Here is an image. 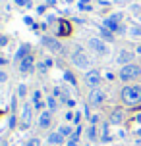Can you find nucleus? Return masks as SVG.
Here are the masks:
<instances>
[{
	"mask_svg": "<svg viewBox=\"0 0 141 146\" xmlns=\"http://www.w3.org/2000/svg\"><path fill=\"white\" fill-rule=\"evenodd\" d=\"M43 44H46V46H48V48H50V50H62V44H58L56 42V40H54V38H43Z\"/></svg>",
	"mask_w": 141,
	"mask_h": 146,
	"instance_id": "13",
	"label": "nucleus"
},
{
	"mask_svg": "<svg viewBox=\"0 0 141 146\" xmlns=\"http://www.w3.org/2000/svg\"><path fill=\"white\" fill-rule=\"evenodd\" d=\"M8 42V38H6V36H2V35H0V44H6Z\"/></svg>",
	"mask_w": 141,
	"mask_h": 146,
	"instance_id": "30",
	"label": "nucleus"
},
{
	"mask_svg": "<svg viewBox=\"0 0 141 146\" xmlns=\"http://www.w3.org/2000/svg\"><path fill=\"white\" fill-rule=\"evenodd\" d=\"M122 102L126 106H137L141 104V85H126L122 88Z\"/></svg>",
	"mask_w": 141,
	"mask_h": 146,
	"instance_id": "1",
	"label": "nucleus"
},
{
	"mask_svg": "<svg viewBox=\"0 0 141 146\" xmlns=\"http://www.w3.org/2000/svg\"><path fill=\"white\" fill-rule=\"evenodd\" d=\"M4 81H6V73L0 71V83H4Z\"/></svg>",
	"mask_w": 141,
	"mask_h": 146,
	"instance_id": "29",
	"label": "nucleus"
},
{
	"mask_svg": "<svg viewBox=\"0 0 141 146\" xmlns=\"http://www.w3.org/2000/svg\"><path fill=\"white\" fill-rule=\"evenodd\" d=\"M64 75H66V81H70L72 85H75V77H74V75H72V73H70V71H66V73H64Z\"/></svg>",
	"mask_w": 141,
	"mask_h": 146,
	"instance_id": "25",
	"label": "nucleus"
},
{
	"mask_svg": "<svg viewBox=\"0 0 141 146\" xmlns=\"http://www.w3.org/2000/svg\"><path fill=\"white\" fill-rule=\"evenodd\" d=\"M17 94H19V96H23V94H25V87H23V85H21L19 88H17Z\"/></svg>",
	"mask_w": 141,
	"mask_h": 146,
	"instance_id": "28",
	"label": "nucleus"
},
{
	"mask_svg": "<svg viewBox=\"0 0 141 146\" xmlns=\"http://www.w3.org/2000/svg\"><path fill=\"white\" fill-rule=\"evenodd\" d=\"M85 81H87V85L93 88H97V85L101 83V73L97 71V69H91L87 75H85Z\"/></svg>",
	"mask_w": 141,
	"mask_h": 146,
	"instance_id": "8",
	"label": "nucleus"
},
{
	"mask_svg": "<svg viewBox=\"0 0 141 146\" xmlns=\"http://www.w3.org/2000/svg\"><path fill=\"white\" fill-rule=\"evenodd\" d=\"M15 4H19V6H27V8H31V0H15Z\"/></svg>",
	"mask_w": 141,
	"mask_h": 146,
	"instance_id": "26",
	"label": "nucleus"
},
{
	"mask_svg": "<svg viewBox=\"0 0 141 146\" xmlns=\"http://www.w3.org/2000/svg\"><path fill=\"white\" fill-rule=\"evenodd\" d=\"M19 69H21V73H33V69H35V60H33V56H25L21 60V64H19Z\"/></svg>",
	"mask_w": 141,
	"mask_h": 146,
	"instance_id": "7",
	"label": "nucleus"
},
{
	"mask_svg": "<svg viewBox=\"0 0 141 146\" xmlns=\"http://www.w3.org/2000/svg\"><path fill=\"white\" fill-rule=\"evenodd\" d=\"M104 98H106L104 90H101V88H93L91 94H89V104L91 106H101V104L104 102Z\"/></svg>",
	"mask_w": 141,
	"mask_h": 146,
	"instance_id": "4",
	"label": "nucleus"
},
{
	"mask_svg": "<svg viewBox=\"0 0 141 146\" xmlns=\"http://www.w3.org/2000/svg\"><path fill=\"white\" fill-rule=\"evenodd\" d=\"M46 104H48V108H50V110H56V108H58V102H56V98H54V96H50Z\"/></svg>",
	"mask_w": 141,
	"mask_h": 146,
	"instance_id": "20",
	"label": "nucleus"
},
{
	"mask_svg": "<svg viewBox=\"0 0 141 146\" xmlns=\"http://www.w3.org/2000/svg\"><path fill=\"white\" fill-rule=\"evenodd\" d=\"M110 17H112V19H116V21H122V14H114V15H110Z\"/></svg>",
	"mask_w": 141,
	"mask_h": 146,
	"instance_id": "27",
	"label": "nucleus"
},
{
	"mask_svg": "<svg viewBox=\"0 0 141 146\" xmlns=\"http://www.w3.org/2000/svg\"><path fill=\"white\" fill-rule=\"evenodd\" d=\"M68 2H72V0H68Z\"/></svg>",
	"mask_w": 141,
	"mask_h": 146,
	"instance_id": "35",
	"label": "nucleus"
},
{
	"mask_svg": "<svg viewBox=\"0 0 141 146\" xmlns=\"http://www.w3.org/2000/svg\"><path fill=\"white\" fill-rule=\"evenodd\" d=\"M62 140H64V137L60 133H52L50 137H48V142L50 144H62Z\"/></svg>",
	"mask_w": 141,
	"mask_h": 146,
	"instance_id": "16",
	"label": "nucleus"
},
{
	"mask_svg": "<svg viewBox=\"0 0 141 146\" xmlns=\"http://www.w3.org/2000/svg\"><path fill=\"white\" fill-rule=\"evenodd\" d=\"M137 52H141V46H139V48H137Z\"/></svg>",
	"mask_w": 141,
	"mask_h": 146,
	"instance_id": "34",
	"label": "nucleus"
},
{
	"mask_svg": "<svg viewBox=\"0 0 141 146\" xmlns=\"http://www.w3.org/2000/svg\"><path fill=\"white\" fill-rule=\"evenodd\" d=\"M130 35L132 36H141V27H132V29H130Z\"/></svg>",
	"mask_w": 141,
	"mask_h": 146,
	"instance_id": "21",
	"label": "nucleus"
},
{
	"mask_svg": "<svg viewBox=\"0 0 141 146\" xmlns=\"http://www.w3.org/2000/svg\"><path fill=\"white\" fill-rule=\"evenodd\" d=\"M79 8H81V10H91L89 0H79Z\"/></svg>",
	"mask_w": 141,
	"mask_h": 146,
	"instance_id": "22",
	"label": "nucleus"
},
{
	"mask_svg": "<svg viewBox=\"0 0 141 146\" xmlns=\"http://www.w3.org/2000/svg\"><path fill=\"white\" fill-rule=\"evenodd\" d=\"M25 56H29V44H23L21 48L17 50V54H15V60H23Z\"/></svg>",
	"mask_w": 141,
	"mask_h": 146,
	"instance_id": "15",
	"label": "nucleus"
},
{
	"mask_svg": "<svg viewBox=\"0 0 141 146\" xmlns=\"http://www.w3.org/2000/svg\"><path fill=\"white\" fill-rule=\"evenodd\" d=\"M70 31H72V25H70L66 19H60V21H58V35L68 36V35H70Z\"/></svg>",
	"mask_w": 141,
	"mask_h": 146,
	"instance_id": "11",
	"label": "nucleus"
},
{
	"mask_svg": "<svg viewBox=\"0 0 141 146\" xmlns=\"http://www.w3.org/2000/svg\"><path fill=\"white\" fill-rule=\"evenodd\" d=\"M103 27L108 29V31H112V33H124V27H122L116 19H112V17H106V19H104Z\"/></svg>",
	"mask_w": 141,
	"mask_h": 146,
	"instance_id": "6",
	"label": "nucleus"
},
{
	"mask_svg": "<svg viewBox=\"0 0 141 146\" xmlns=\"http://www.w3.org/2000/svg\"><path fill=\"white\" fill-rule=\"evenodd\" d=\"M6 64V58H0V66H4Z\"/></svg>",
	"mask_w": 141,
	"mask_h": 146,
	"instance_id": "32",
	"label": "nucleus"
},
{
	"mask_svg": "<svg viewBox=\"0 0 141 146\" xmlns=\"http://www.w3.org/2000/svg\"><path fill=\"white\" fill-rule=\"evenodd\" d=\"M137 137H141V129H139V131H137Z\"/></svg>",
	"mask_w": 141,
	"mask_h": 146,
	"instance_id": "33",
	"label": "nucleus"
},
{
	"mask_svg": "<svg viewBox=\"0 0 141 146\" xmlns=\"http://www.w3.org/2000/svg\"><path fill=\"white\" fill-rule=\"evenodd\" d=\"M89 48L95 50L97 54H101V56L108 54V48H106V44H104L101 38H89Z\"/></svg>",
	"mask_w": 141,
	"mask_h": 146,
	"instance_id": "5",
	"label": "nucleus"
},
{
	"mask_svg": "<svg viewBox=\"0 0 141 146\" xmlns=\"http://www.w3.org/2000/svg\"><path fill=\"white\" fill-rule=\"evenodd\" d=\"M25 146H41V140L39 139H31V140L25 142Z\"/></svg>",
	"mask_w": 141,
	"mask_h": 146,
	"instance_id": "23",
	"label": "nucleus"
},
{
	"mask_svg": "<svg viewBox=\"0 0 141 146\" xmlns=\"http://www.w3.org/2000/svg\"><path fill=\"white\" fill-rule=\"evenodd\" d=\"M122 117H124L122 110H114V111H112V115H110V123H114V125L122 123Z\"/></svg>",
	"mask_w": 141,
	"mask_h": 146,
	"instance_id": "14",
	"label": "nucleus"
},
{
	"mask_svg": "<svg viewBox=\"0 0 141 146\" xmlns=\"http://www.w3.org/2000/svg\"><path fill=\"white\" fill-rule=\"evenodd\" d=\"M87 137H89V140H95V139H97V129H95V125H91L89 129H87Z\"/></svg>",
	"mask_w": 141,
	"mask_h": 146,
	"instance_id": "19",
	"label": "nucleus"
},
{
	"mask_svg": "<svg viewBox=\"0 0 141 146\" xmlns=\"http://www.w3.org/2000/svg\"><path fill=\"white\" fill-rule=\"evenodd\" d=\"M58 133L62 135V137H66V135H70L72 131H70V127H60V129H58Z\"/></svg>",
	"mask_w": 141,
	"mask_h": 146,
	"instance_id": "24",
	"label": "nucleus"
},
{
	"mask_svg": "<svg viewBox=\"0 0 141 146\" xmlns=\"http://www.w3.org/2000/svg\"><path fill=\"white\" fill-rule=\"evenodd\" d=\"M101 36H103V38H106V40H112V38H114V35H112V31H108V29H101Z\"/></svg>",
	"mask_w": 141,
	"mask_h": 146,
	"instance_id": "18",
	"label": "nucleus"
},
{
	"mask_svg": "<svg viewBox=\"0 0 141 146\" xmlns=\"http://www.w3.org/2000/svg\"><path fill=\"white\" fill-rule=\"evenodd\" d=\"M39 127L41 129H48L50 127V111H41V115H39Z\"/></svg>",
	"mask_w": 141,
	"mask_h": 146,
	"instance_id": "10",
	"label": "nucleus"
},
{
	"mask_svg": "<svg viewBox=\"0 0 141 146\" xmlns=\"http://www.w3.org/2000/svg\"><path fill=\"white\" fill-rule=\"evenodd\" d=\"M135 123L141 125V113H137V115H135Z\"/></svg>",
	"mask_w": 141,
	"mask_h": 146,
	"instance_id": "31",
	"label": "nucleus"
},
{
	"mask_svg": "<svg viewBox=\"0 0 141 146\" xmlns=\"http://www.w3.org/2000/svg\"><path fill=\"white\" fill-rule=\"evenodd\" d=\"M31 115H33V106L25 104V106H23V113H21V121H23V125H25V127L31 123Z\"/></svg>",
	"mask_w": 141,
	"mask_h": 146,
	"instance_id": "9",
	"label": "nucleus"
},
{
	"mask_svg": "<svg viewBox=\"0 0 141 146\" xmlns=\"http://www.w3.org/2000/svg\"><path fill=\"white\" fill-rule=\"evenodd\" d=\"M132 60H134V54H132V52H128V50H122L118 54V64H126V66H128Z\"/></svg>",
	"mask_w": 141,
	"mask_h": 146,
	"instance_id": "12",
	"label": "nucleus"
},
{
	"mask_svg": "<svg viewBox=\"0 0 141 146\" xmlns=\"http://www.w3.org/2000/svg\"><path fill=\"white\" fill-rule=\"evenodd\" d=\"M72 60H74V66H77L79 69H87V67H89V64H91L89 56H87V54H85L81 48H77V50L74 52Z\"/></svg>",
	"mask_w": 141,
	"mask_h": 146,
	"instance_id": "3",
	"label": "nucleus"
},
{
	"mask_svg": "<svg viewBox=\"0 0 141 146\" xmlns=\"http://www.w3.org/2000/svg\"><path fill=\"white\" fill-rule=\"evenodd\" d=\"M33 108L43 110V102H41V92H39V90H35V96H33Z\"/></svg>",
	"mask_w": 141,
	"mask_h": 146,
	"instance_id": "17",
	"label": "nucleus"
},
{
	"mask_svg": "<svg viewBox=\"0 0 141 146\" xmlns=\"http://www.w3.org/2000/svg\"><path fill=\"white\" fill-rule=\"evenodd\" d=\"M141 77V67L135 66V64H128L120 69V79L124 81V83H132V81L139 79Z\"/></svg>",
	"mask_w": 141,
	"mask_h": 146,
	"instance_id": "2",
	"label": "nucleus"
}]
</instances>
